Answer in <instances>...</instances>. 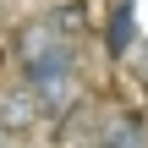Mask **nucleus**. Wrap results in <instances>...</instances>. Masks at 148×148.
<instances>
[{"label": "nucleus", "instance_id": "obj_1", "mask_svg": "<svg viewBox=\"0 0 148 148\" xmlns=\"http://www.w3.org/2000/svg\"><path fill=\"white\" fill-rule=\"evenodd\" d=\"M99 148H148V115L132 110V104H104Z\"/></svg>", "mask_w": 148, "mask_h": 148}, {"label": "nucleus", "instance_id": "obj_2", "mask_svg": "<svg viewBox=\"0 0 148 148\" xmlns=\"http://www.w3.org/2000/svg\"><path fill=\"white\" fill-rule=\"evenodd\" d=\"M44 121V104H38V93L33 88H0V132H33Z\"/></svg>", "mask_w": 148, "mask_h": 148}, {"label": "nucleus", "instance_id": "obj_3", "mask_svg": "<svg viewBox=\"0 0 148 148\" xmlns=\"http://www.w3.org/2000/svg\"><path fill=\"white\" fill-rule=\"evenodd\" d=\"M137 49V5L132 0H115L110 5V22H104V55L110 60H126Z\"/></svg>", "mask_w": 148, "mask_h": 148}, {"label": "nucleus", "instance_id": "obj_4", "mask_svg": "<svg viewBox=\"0 0 148 148\" xmlns=\"http://www.w3.org/2000/svg\"><path fill=\"white\" fill-rule=\"evenodd\" d=\"M126 66H132V77H137V82L148 88V44H137V49L126 55Z\"/></svg>", "mask_w": 148, "mask_h": 148}, {"label": "nucleus", "instance_id": "obj_5", "mask_svg": "<svg viewBox=\"0 0 148 148\" xmlns=\"http://www.w3.org/2000/svg\"><path fill=\"white\" fill-rule=\"evenodd\" d=\"M132 5H137V0H132Z\"/></svg>", "mask_w": 148, "mask_h": 148}, {"label": "nucleus", "instance_id": "obj_6", "mask_svg": "<svg viewBox=\"0 0 148 148\" xmlns=\"http://www.w3.org/2000/svg\"><path fill=\"white\" fill-rule=\"evenodd\" d=\"M0 55H5V49H0Z\"/></svg>", "mask_w": 148, "mask_h": 148}]
</instances>
